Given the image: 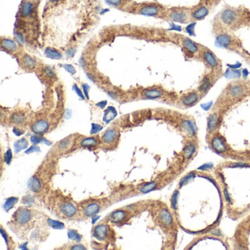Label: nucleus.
<instances>
[{
	"mask_svg": "<svg viewBox=\"0 0 250 250\" xmlns=\"http://www.w3.org/2000/svg\"><path fill=\"white\" fill-rule=\"evenodd\" d=\"M115 115H116L115 111L114 110L113 112H112V111H109V109L108 111H107V114H106L105 118H106V120H107V121H109V120H112V118H114V117H115Z\"/></svg>",
	"mask_w": 250,
	"mask_h": 250,
	"instance_id": "obj_34",
	"label": "nucleus"
},
{
	"mask_svg": "<svg viewBox=\"0 0 250 250\" xmlns=\"http://www.w3.org/2000/svg\"><path fill=\"white\" fill-rule=\"evenodd\" d=\"M1 234H2V237L5 238V240L6 244L8 245V246H9L10 238H9V237H8V234H7V233L4 230V229H3V228H1Z\"/></svg>",
	"mask_w": 250,
	"mask_h": 250,
	"instance_id": "obj_37",
	"label": "nucleus"
},
{
	"mask_svg": "<svg viewBox=\"0 0 250 250\" xmlns=\"http://www.w3.org/2000/svg\"><path fill=\"white\" fill-rule=\"evenodd\" d=\"M98 143V140L95 137H89V138H85L81 142V146L84 147V148H88V147H94L96 146Z\"/></svg>",
	"mask_w": 250,
	"mask_h": 250,
	"instance_id": "obj_21",
	"label": "nucleus"
},
{
	"mask_svg": "<svg viewBox=\"0 0 250 250\" xmlns=\"http://www.w3.org/2000/svg\"><path fill=\"white\" fill-rule=\"evenodd\" d=\"M109 218L111 222L117 224V223L122 222L127 218V213L122 210H117V211L112 212Z\"/></svg>",
	"mask_w": 250,
	"mask_h": 250,
	"instance_id": "obj_10",
	"label": "nucleus"
},
{
	"mask_svg": "<svg viewBox=\"0 0 250 250\" xmlns=\"http://www.w3.org/2000/svg\"><path fill=\"white\" fill-rule=\"evenodd\" d=\"M124 11L134 14L167 19L168 8L157 2H146L139 4H130Z\"/></svg>",
	"mask_w": 250,
	"mask_h": 250,
	"instance_id": "obj_1",
	"label": "nucleus"
},
{
	"mask_svg": "<svg viewBox=\"0 0 250 250\" xmlns=\"http://www.w3.org/2000/svg\"><path fill=\"white\" fill-rule=\"evenodd\" d=\"M182 126H183V128L184 129L185 131L189 136H194L195 134V129L194 128V125L189 120L183 121V123H182Z\"/></svg>",
	"mask_w": 250,
	"mask_h": 250,
	"instance_id": "obj_22",
	"label": "nucleus"
},
{
	"mask_svg": "<svg viewBox=\"0 0 250 250\" xmlns=\"http://www.w3.org/2000/svg\"><path fill=\"white\" fill-rule=\"evenodd\" d=\"M70 145V140H68V138L65 139V140H62V142H60V143L59 144V149L60 150H65L67 149Z\"/></svg>",
	"mask_w": 250,
	"mask_h": 250,
	"instance_id": "obj_31",
	"label": "nucleus"
},
{
	"mask_svg": "<svg viewBox=\"0 0 250 250\" xmlns=\"http://www.w3.org/2000/svg\"><path fill=\"white\" fill-rule=\"evenodd\" d=\"M28 142L25 139H21L19 141L16 142L14 144V148L16 153H19L21 150L27 148Z\"/></svg>",
	"mask_w": 250,
	"mask_h": 250,
	"instance_id": "obj_23",
	"label": "nucleus"
},
{
	"mask_svg": "<svg viewBox=\"0 0 250 250\" xmlns=\"http://www.w3.org/2000/svg\"><path fill=\"white\" fill-rule=\"evenodd\" d=\"M109 235V227L107 224H99L95 227L93 236L99 241H104L108 238Z\"/></svg>",
	"mask_w": 250,
	"mask_h": 250,
	"instance_id": "obj_4",
	"label": "nucleus"
},
{
	"mask_svg": "<svg viewBox=\"0 0 250 250\" xmlns=\"http://www.w3.org/2000/svg\"><path fill=\"white\" fill-rule=\"evenodd\" d=\"M71 249H86V248L84 247L82 245H74V246H72V247L71 248Z\"/></svg>",
	"mask_w": 250,
	"mask_h": 250,
	"instance_id": "obj_40",
	"label": "nucleus"
},
{
	"mask_svg": "<svg viewBox=\"0 0 250 250\" xmlns=\"http://www.w3.org/2000/svg\"><path fill=\"white\" fill-rule=\"evenodd\" d=\"M18 200L19 199H18L17 197H12L8 198V199L6 200L5 203V205H4L5 210L6 211H8L10 209H11V208L13 207V205L17 203Z\"/></svg>",
	"mask_w": 250,
	"mask_h": 250,
	"instance_id": "obj_27",
	"label": "nucleus"
},
{
	"mask_svg": "<svg viewBox=\"0 0 250 250\" xmlns=\"http://www.w3.org/2000/svg\"><path fill=\"white\" fill-rule=\"evenodd\" d=\"M117 138V131L113 128H109L102 136L103 143L107 145L113 144Z\"/></svg>",
	"mask_w": 250,
	"mask_h": 250,
	"instance_id": "obj_9",
	"label": "nucleus"
},
{
	"mask_svg": "<svg viewBox=\"0 0 250 250\" xmlns=\"http://www.w3.org/2000/svg\"><path fill=\"white\" fill-rule=\"evenodd\" d=\"M212 146L216 151L219 153H223L226 150V145L222 139L219 137H216L213 138L212 141Z\"/></svg>",
	"mask_w": 250,
	"mask_h": 250,
	"instance_id": "obj_15",
	"label": "nucleus"
},
{
	"mask_svg": "<svg viewBox=\"0 0 250 250\" xmlns=\"http://www.w3.org/2000/svg\"><path fill=\"white\" fill-rule=\"evenodd\" d=\"M101 129H102V126H101V125H96V124H93V125H92V129L91 133L92 134L97 133L98 131H101Z\"/></svg>",
	"mask_w": 250,
	"mask_h": 250,
	"instance_id": "obj_39",
	"label": "nucleus"
},
{
	"mask_svg": "<svg viewBox=\"0 0 250 250\" xmlns=\"http://www.w3.org/2000/svg\"><path fill=\"white\" fill-rule=\"evenodd\" d=\"M42 140H43L42 137H39V136H37V135L32 136V137H31V142L34 144L39 143V142H42Z\"/></svg>",
	"mask_w": 250,
	"mask_h": 250,
	"instance_id": "obj_36",
	"label": "nucleus"
},
{
	"mask_svg": "<svg viewBox=\"0 0 250 250\" xmlns=\"http://www.w3.org/2000/svg\"><path fill=\"white\" fill-rule=\"evenodd\" d=\"M13 158V153L12 151H11V149H8L6 151L5 155V162L8 164H10L11 160H12Z\"/></svg>",
	"mask_w": 250,
	"mask_h": 250,
	"instance_id": "obj_33",
	"label": "nucleus"
},
{
	"mask_svg": "<svg viewBox=\"0 0 250 250\" xmlns=\"http://www.w3.org/2000/svg\"><path fill=\"white\" fill-rule=\"evenodd\" d=\"M48 128H49V122L45 120H40L35 122L32 126V130L33 131L38 134L45 133Z\"/></svg>",
	"mask_w": 250,
	"mask_h": 250,
	"instance_id": "obj_11",
	"label": "nucleus"
},
{
	"mask_svg": "<svg viewBox=\"0 0 250 250\" xmlns=\"http://www.w3.org/2000/svg\"><path fill=\"white\" fill-rule=\"evenodd\" d=\"M49 224L50 225L51 227H53L54 229H57V230L63 229V228L65 227L64 224H62V222H59V221H56V220L49 219Z\"/></svg>",
	"mask_w": 250,
	"mask_h": 250,
	"instance_id": "obj_29",
	"label": "nucleus"
},
{
	"mask_svg": "<svg viewBox=\"0 0 250 250\" xmlns=\"http://www.w3.org/2000/svg\"><path fill=\"white\" fill-rule=\"evenodd\" d=\"M21 62H22V66L24 68L32 69L35 66V61L32 59V57H29L27 54H25L21 59Z\"/></svg>",
	"mask_w": 250,
	"mask_h": 250,
	"instance_id": "obj_20",
	"label": "nucleus"
},
{
	"mask_svg": "<svg viewBox=\"0 0 250 250\" xmlns=\"http://www.w3.org/2000/svg\"><path fill=\"white\" fill-rule=\"evenodd\" d=\"M218 42L221 44V46H226L228 44H230L232 37L229 35L226 34V33H222V34L220 35L218 37H217Z\"/></svg>",
	"mask_w": 250,
	"mask_h": 250,
	"instance_id": "obj_24",
	"label": "nucleus"
},
{
	"mask_svg": "<svg viewBox=\"0 0 250 250\" xmlns=\"http://www.w3.org/2000/svg\"><path fill=\"white\" fill-rule=\"evenodd\" d=\"M26 120L25 115L21 113H14L11 116V121L16 124H21Z\"/></svg>",
	"mask_w": 250,
	"mask_h": 250,
	"instance_id": "obj_26",
	"label": "nucleus"
},
{
	"mask_svg": "<svg viewBox=\"0 0 250 250\" xmlns=\"http://www.w3.org/2000/svg\"><path fill=\"white\" fill-rule=\"evenodd\" d=\"M68 234L69 239L74 240V241H77V242H79V241H81V239H82V236H81L77 231L74 230H69Z\"/></svg>",
	"mask_w": 250,
	"mask_h": 250,
	"instance_id": "obj_28",
	"label": "nucleus"
},
{
	"mask_svg": "<svg viewBox=\"0 0 250 250\" xmlns=\"http://www.w3.org/2000/svg\"><path fill=\"white\" fill-rule=\"evenodd\" d=\"M157 186V183L155 182H150V183H146L140 188V192L142 194H147L150 192L155 189V188Z\"/></svg>",
	"mask_w": 250,
	"mask_h": 250,
	"instance_id": "obj_25",
	"label": "nucleus"
},
{
	"mask_svg": "<svg viewBox=\"0 0 250 250\" xmlns=\"http://www.w3.org/2000/svg\"><path fill=\"white\" fill-rule=\"evenodd\" d=\"M46 54H47V55L49 56V57L51 58H57L58 59V58L60 57V55H59V53L55 50L53 51L52 49H48V50H46Z\"/></svg>",
	"mask_w": 250,
	"mask_h": 250,
	"instance_id": "obj_32",
	"label": "nucleus"
},
{
	"mask_svg": "<svg viewBox=\"0 0 250 250\" xmlns=\"http://www.w3.org/2000/svg\"><path fill=\"white\" fill-rule=\"evenodd\" d=\"M41 151V149L39 148V147L35 146V145H33V146L30 147L26 151V153H32V152H40Z\"/></svg>",
	"mask_w": 250,
	"mask_h": 250,
	"instance_id": "obj_38",
	"label": "nucleus"
},
{
	"mask_svg": "<svg viewBox=\"0 0 250 250\" xmlns=\"http://www.w3.org/2000/svg\"><path fill=\"white\" fill-rule=\"evenodd\" d=\"M60 211L66 217L71 218L75 216L77 212V209L74 204L69 203V202H66L60 206Z\"/></svg>",
	"mask_w": 250,
	"mask_h": 250,
	"instance_id": "obj_7",
	"label": "nucleus"
},
{
	"mask_svg": "<svg viewBox=\"0 0 250 250\" xmlns=\"http://www.w3.org/2000/svg\"><path fill=\"white\" fill-rule=\"evenodd\" d=\"M244 92V87L242 84L236 83L230 86L227 90V94L231 98H237L241 97Z\"/></svg>",
	"mask_w": 250,
	"mask_h": 250,
	"instance_id": "obj_5",
	"label": "nucleus"
},
{
	"mask_svg": "<svg viewBox=\"0 0 250 250\" xmlns=\"http://www.w3.org/2000/svg\"><path fill=\"white\" fill-rule=\"evenodd\" d=\"M100 205L97 203H92L84 208V213L87 216H92L100 211Z\"/></svg>",
	"mask_w": 250,
	"mask_h": 250,
	"instance_id": "obj_13",
	"label": "nucleus"
},
{
	"mask_svg": "<svg viewBox=\"0 0 250 250\" xmlns=\"http://www.w3.org/2000/svg\"><path fill=\"white\" fill-rule=\"evenodd\" d=\"M158 219L165 226H170L173 224V217L167 210H161L158 213Z\"/></svg>",
	"mask_w": 250,
	"mask_h": 250,
	"instance_id": "obj_12",
	"label": "nucleus"
},
{
	"mask_svg": "<svg viewBox=\"0 0 250 250\" xmlns=\"http://www.w3.org/2000/svg\"><path fill=\"white\" fill-rule=\"evenodd\" d=\"M28 187L33 192H38L41 188V182L37 177L32 176L28 181Z\"/></svg>",
	"mask_w": 250,
	"mask_h": 250,
	"instance_id": "obj_16",
	"label": "nucleus"
},
{
	"mask_svg": "<svg viewBox=\"0 0 250 250\" xmlns=\"http://www.w3.org/2000/svg\"><path fill=\"white\" fill-rule=\"evenodd\" d=\"M194 151H195L194 146L192 145H189L188 146L186 147V149H185V155H186L188 158H190V157L192 155V154L194 153Z\"/></svg>",
	"mask_w": 250,
	"mask_h": 250,
	"instance_id": "obj_30",
	"label": "nucleus"
},
{
	"mask_svg": "<svg viewBox=\"0 0 250 250\" xmlns=\"http://www.w3.org/2000/svg\"><path fill=\"white\" fill-rule=\"evenodd\" d=\"M2 49H5V50L11 53H14L18 49V46L16 44V42L8 38L2 40Z\"/></svg>",
	"mask_w": 250,
	"mask_h": 250,
	"instance_id": "obj_14",
	"label": "nucleus"
},
{
	"mask_svg": "<svg viewBox=\"0 0 250 250\" xmlns=\"http://www.w3.org/2000/svg\"><path fill=\"white\" fill-rule=\"evenodd\" d=\"M177 199H178V191H175L173 198H172V207L173 208H176L177 206Z\"/></svg>",
	"mask_w": 250,
	"mask_h": 250,
	"instance_id": "obj_35",
	"label": "nucleus"
},
{
	"mask_svg": "<svg viewBox=\"0 0 250 250\" xmlns=\"http://www.w3.org/2000/svg\"><path fill=\"white\" fill-rule=\"evenodd\" d=\"M32 217V213L29 210L21 208L15 213L14 218L18 224L24 225L29 222Z\"/></svg>",
	"mask_w": 250,
	"mask_h": 250,
	"instance_id": "obj_3",
	"label": "nucleus"
},
{
	"mask_svg": "<svg viewBox=\"0 0 250 250\" xmlns=\"http://www.w3.org/2000/svg\"><path fill=\"white\" fill-rule=\"evenodd\" d=\"M182 45H183L185 51L189 54L193 55L199 51V47H198L197 44L188 38H183V41H182Z\"/></svg>",
	"mask_w": 250,
	"mask_h": 250,
	"instance_id": "obj_6",
	"label": "nucleus"
},
{
	"mask_svg": "<svg viewBox=\"0 0 250 250\" xmlns=\"http://www.w3.org/2000/svg\"><path fill=\"white\" fill-rule=\"evenodd\" d=\"M199 98L200 96L197 92H191L182 98L181 102L184 107H189L194 105L196 103H197L198 101H199Z\"/></svg>",
	"mask_w": 250,
	"mask_h": 250,
	"instance_id": "obj_8",
	"label": "nucleus"
},
{
	"mask_svg": "<svg viewBox=\"0 0 250 250\" xmlns=\"http://www.w3.org/2000/svg\"><path fill=\"white\" fill-rule=\"evenodd\" d=\"M203 59L205 65L210 68L216 69L219 67V60L209 49H205L203 51Z\"/></svg>",
	"mask_w": 250,
	"mask_h": 250,
	"instance_id": "obj_2",
	"label": "nucleus"
},
{
	"mask_svg": "<svg viewBox=\"0 0 250 250\" xmlns=\"http://www.w3.org/2000/svg\"><path fill=\"white\" fill-rule=\"evenodd\" d=\"M162 95H163V92L158 89H149L144 92V96L148 99L158 98Z\"/></svg>",
	"mask_w": 250,
	"mask_h": 250,
	"instance_id": "obj_18",
	"label": "nucleus"
},
{
	"mask_svg": "<svg viewBox=\"0 0 250 250\" xmlns=\"http://www.w3.org/2000/svg\"><path fill=\"white\" fill-rule=\"evenodd\" d=\"M218 122V117L216 114H212L208 120V129L210 132L213 131L216 128Z\"/></svg>",
	"mask_w": 250,
	"mask_h": 250,
	"instance_id": "obj_19",
	"label": "nucleus"
},
{
	"mask_svg": "<svg viewBox=\"0 0 250 250\" xmlns=\"http://www.w3.org/2000/svg\"><path fill=\"white\" fill-rule=\"evenodd\" d=\"M76 91H77V92L78 93V95H79V96L80 97H82V98H84V96H83V95H82V92H81L80 91V90H79V88H78V87H77V89H76Z\"/></svg>",
	"mask_w": 250,
	"mask_h": 250,
	"instance_id": "obj_41",
	"label": "nucleus"
},
{
	"mask_svg": "<svg viewBox=\"0 0 250 250\" xmlns=\"http://www.w3.org/2000/svg\"><path fill=\"white\" fill-rule=\"evenodd\" d=\"M212 85V82L211 79L209 76H206L203 78V81H202L201 84H200L199 86V92H201V93H206L209 89L211 88Z\"/></svg>",
	"mask_w": 250,
	"mask_h": 250,
	"instance_id": "obj_17",
	"label": "nucleus"
}]
</instances>
